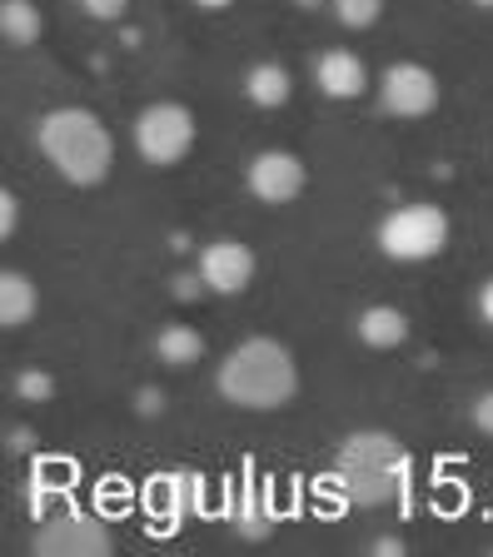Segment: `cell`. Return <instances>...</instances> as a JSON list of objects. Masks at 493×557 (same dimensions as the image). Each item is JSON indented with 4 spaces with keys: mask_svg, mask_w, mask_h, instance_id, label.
Segmentation results:
<instances>
[{
    "mask_svg": "<svg viewBox=\"0 0 493 557\" xmlns=\"http://www.w3.org/2000/svg\"><path fill=\"white\" fill-rule=\"evenodd\" d=\"M454 239V224H448L444 205H429V199H409V205H394L379 220L374 244L379 255L394 259V264H429L439 259Z\"/></svg>",
    "mask_w": 493,
    "mask_h": 557,
    "instance_id": "obj_4",
    "label": "cell"
},
{
    "mask_svg": "<svg viewBox=\"0 0 493 557\" xmlns=\"http://www.w3.org/2000/svg\"><path fill=\"white\" fill-rule=\"evenodd\" d=\"M354 334L365 348H399L409 338V313L394 309V304H369L359 319H354Z\"/></svg>",
    "mask_w": 493,
    "mask_h": 557,
    "instance_id": "obj_10",
    "label": "cell"
},
{
    "mask_svg": "<svg viewBox=\"0 0 493 557\" xmlns=\"http://www.w3.org/2000/svg\"><path fill=\"white\" fill-rule=\"evenodd\" d=\"M479 319H483V324L493 329V274H489V278H483V284H479Z\"/></svg>",
    "mask_w": 493,
    "mask_h": 557,
    "instance_id": "obj_21",
    "label": "cell"
},
{
    "mask_svg": "<svg viewBox=\"0 0 493 557\" xmlns=\"http://www.w3.org/2000/svg\"><path fill=\"white\" fill-rule=\"evenodd\" d=\"M195 274H200V284L210 294H220V299H239V294L255 284L259 264H255V249L239 239H210L200 249V259H195Z\"/></svg>",
    "mask_w": 493,
    "mask_h": 557,
    "instance_id": "obj_8",
    "label": "cell"
},
{
    "mask_svg": "<svg viewBox=\"0 0 493 557\" xmlns=\"http://www.w3.org/2000/svg\"><path fill=\"white\" fill-rule=\"evenodd\" d=\"M289 95H294V81L280 60H259V65L245 70V100L255 110H280V104H289Z\"/></svg>",
    "mask_w": 493,
    "mask_h": 557,
    "instance_id": "obj_12",
    "label": "cell"
},
{
    "mask_svg": "<svg viewBox=\"0 0 493 557\" xmlns=\"http://www.w3.org/2000/svg\"><path fill=\"white\" fill-rule=\"evenodd\" d=\"M46 30V15H40L36 0H0V35L11 50H30Z\"/></svg>",
    "mask_w": 493,
    "mask_h": 557,
    "instance_id": "obj_15",
    "label": "cell"
},
{
    "mask_svg": "<svg viewBox=\"0 0 493 557\" xmlns=\"http://www.w3.org/2000/svg\"><path fill=\"white\" fill-rule=\"evenodd\" d=\"M15 224H21V199H15L11 189H0V239L5 244H11Z\"/></svg>",
    "mask_w": 493,
    "mask_h": 557,
    "instance_id": "obj_19",
    "label": "cell"
},
{
    "mask_svg": "<svg viewBox=\"0 0 493 557\" xmlns=\"http://www.w3.org/2000/svg\"><path fill=\"white\" fill-rule=\"evenodd\" d=\"M294 5H299V11H324L329 0H294Z\"/></svg>",
    "mask_w": 493,
    "mask_h": 557,
    "instance_id": "obj_24",
    "label": "cell"
},
{
    "mask_svg": "<svg viewBox=\"0 0 493 557\" xmlns=\"http://www.w3.org/2000/svg\"><path fill=\"white\" fill-rule=\"evenodd\" d=\"M479 5H489V11H493V0H479Z\"/></svg>",
    "mask_w": 493,
    "mask_h": 557,
    "instance_id": "obj_25",
    "label": "cell"
},
{
    "mask_svg": "<svg viewBox=\"0 0 493 557\" xmlns=\"http://www.w3.org/2000/svg\"><path fill=\"white\" fill-rule=\"evenodd\" d=\"M214 388L239 413H274L299 394V363H294L289 344L270 334L239 338L214 369Z\"/></svg>",
    "mask_w": 493,
    "mask_h": 557,
    "instance_id": "obj_1",
    "label": "cell"
},
{
    "mask_svg": "<svg viewBox=\"0 0 493 557\" xmlns=\"http://www.w3.org/2000/svg\"><path fill=\"white\" fill-rule=\"evenodd\" d=\"M15 394H21L25 404H46V398L56 394V379H50V373H40V369H25L21 379H15Z\"/></svg>",
    "mask_w": 493,
    "mask_h": 557,
    "instance_id": "obj_17",
    "label": "cell"
},
{
    "mask_svg": "<svg viewBox=\"0 0 493 557\" xmlns=\"http://www.w3.org/2000/svg\"><path fill=\"white\" fill-rule=\"evenodd\" d=\"M309 185V170L294 150H259L255 160L245 164V189L259 199V205H294Z\"/></svg>",
    "mask_w": 493,
    "mask_h": 557,
    "instance_id": "obj_7",
    "label": "cell"
},
{
    "mask_svg": "<svg viewBox=\"0 0 493 557\" xmlns=\"http://www.w3.org/2000/svg\"><path fill=\"white\" fill-rule=\"evenodd\" d=\"M404 478H409V453L399 448V438L389 433H354L340 448V483L354 503H394L404 493Z\"/></svg>",
    "mask_w": 493,
    "mask_h": 557,
    "instance_id": "obj_3",
    "label": "cell"
},
{
    "mask_svg": "<svg viewBox=\"0 0 493 557\" xmlns=\"http://www.w3.org/2000/svg\"><path fill=\"white\" fill-rule=\"evenodd\" d=\"M155 359L180 373L195 369V363L205 359V334L195 324H164L160 334H155Z\"/></svg>",
    "mask_w": 493,
    "mask_h": 557,
    "instance_id": "obj_13",
    "label": "cell"
},
{
    "mask_svg": "<svg viewBox=\"0 0 493 557\" xmlns=\"http://www.w3.org/2000/svg\"><path fill=\"white\" fill-rule=\"evenodd\" d=\"M40 553H110V537L95 528V518H65L36 537Z\"/></svg>",
    "mask_w": 493,
    "mask_h": 557,
    "instance_id": "obj_11",
    "label": "cell"
},
{
    "mask_svg": "<svg viewBox=\"0 0 493 557\" xmlns=\"http://www.w3.org/2000/svg\"><path fill=\"white\" fill-rule=\"evenodd\" d=\"M36 150L46 154V164L75 189L106 185L115 170V135L95 110L85 104H60L46 110L36 125Z\"/></svg>",
    "mask_w": 493,
    "mask_h": 557,
    "instance_id": "obj_2",
    "label": "cell"
},
{
    "mask_svg": "<svg viewBox=\"0 0 493 557\" xmlns=\"http://www.w3.org/2000/svg\"><path fill=\"white\" fill-rule=\"evenodd\" d=\"M469 418H473V429H479V433H489V438H493V388H489V394H479V398H473Z\"/></svg>",
    "mask_w": 493,
    "mask_h": 557,
    "instance_id": "obj_20",
    "label": "cell"
},
{
    "mask_svg": "<svg viewBox=\"0 0 493 557\" xmlns=\"http://www.w3.org/2000/svg\"><path fill=\"white\" fill-rule=\"evenodd\" d=\"M195 115H189L180 100H155L135 115V150H140L145 164L155 170H175L185 164V154L195 150Z\"/></svg>",
    "mask_w": 493,
    "mask_h": 557,
    "instance_id": "obj_5",
    "label": "cell"
},
{
    "mask_svg": "<svg viewBox=\"0 0 493 557\" xmlns=\"http://www.w3.org/2000/svg\"><path fill=\"white\" fill-rule=\"evenodd\" d=\"M369 553H409V543H404V537H374Z\"/></svg>",
    "mask_w": 493,
    "mask_h": 557,
    "instance_id": "obj_22",
    "label": "cell"
},
{
    "mask_svg": "<svg viewBox=\"0 0 493 557\" xmlns=\"http://www.w3.org/2000/svg\"><path fill=\"white\" fill-rule=\"evenodd\" d=\"M379 104H384V115L394 120H423L439 110V75L419 60H394V65L379 75Z\"/></svg>",
    "mask_w": 493,
    "mask_h": 557,
    "instance_id": "obj_6",
    "label": "cell"
},
{
    "mask_svg": "<svg viewBox=\"0 0 493 557\" xmlns=\"http://www.w3.org/2000/svg\"><path fill=\"white\" fill-rule=\"evenodd\" d=\"M40 309V289L30 284V274L21 269H5L0 274V324L5 329H25Z\"/></svg>",
    "mask_w": 493,
    "mask_h": 557,
    "instance_id": "obj_14",
    "label": "cell"
},
{
    "mask_svg": "<svg viewBox=\"0 0 493 557\" xmlns=\"http://www.w3.org/2000/svg\"><path fill=\"white\" fill-rule=\"evenodd\" d=\"M81 11L90 15V21H100V25H115V21H125L130 0H81Z\"/></svg>",
    "mask_w": 493,
    "mask_h": 557,
    "instance_id": "obj_18",
    "label": "cell"
},
{
    "mask_svg": "<svg viewBox=\"0 0 493 557\" xmlns=\"http://www.w3.org/2000/svg\"><path fill=\"white\" fill-rule=\"evenodd\" d=\"M189 5H200L205 15H220V11H230V5H235V0H189Z\"/></svg>",
    "mask_w": 493,
    "mask_h": 557,
    "instance_id": "obj_23",
    "label": "cell"
},
{
    "mask_svg": "<svg viewBox=\"0 0 493 557\" xmlns=\"http://www.w3.org/2000/svg\"><path fill=\"white\" fill-rule=\"evenodd\" d=\"M315 85L324 100H359V95H369V70L354 50L334 46L315 60Z\"/></svg>",
    "mask_w": 493,
    "mask_h": 557,
    "instance_id": "obj_9",
    "label": "cell"
},
{
    "mask_svg": "<svg viewBox=\"0 0 493 557\" xmlns=\"http://www.w3.org/2000/svg\"><path fill=\"white\" fill-rule=\"evenodd\" d=\"M329 11H334V21L344 30H369L384 15V0H329Z\"/></svg>",
    "mask_w": 493,
    "mask_h": 557,
    "instance_id": "obj_16",
    "label": "cell"
}]
</instances>
